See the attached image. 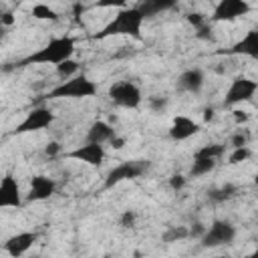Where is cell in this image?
<instances>
[{"mask_svg":"<svg viewBox=\"0 0 258 258\" xmlns=\"http://www.w3.org/2000/svg\"><path fill=\"white\" fill-rule=\"evenodd\" d=\"M200 131H202V125L198 121H194L187 115H175L171 121V127H169V137L173 141H185V139L198 135Z\"/></svg>","mask_w":258,"mask_h":258,"instance_id":"12","label":"cell"},{"mask_svg":"<svg viewBox=\"0 0 258 258\" xmlns=\"http://www.w3.org/2000/svg\"><path fill=\"white\" fill-rule=\"evenodd\" d=\"M54 191H56V181L52 177H48V175H34L30 179V189H28L26 200L28 202H42V200H48Z\"/></svg>","mask_w":258,"mask_h":258,"instance_id":"14","label":"cell"},{"mask_svg":"<svg viewBox=\"0 0 258 258\" xmlns=\"http://www.w3.org/2000/svg\"><path fill=\"white\" fill-rule=\"evenodd\" d=\"M30 14L36 18V20H48V22H56L58 20V12L54 8H50L48 4H34Z\"/></svg>","mask_w":258,"mask_h":258,"instance_id":"21","label":"cell"},{"mask_svg":"<svg viewBox=\"0 0 258 258\" xmlns=\"http://www.w3.org/2000/svg\"><path fill=\"white\" fill-rule=\"evenodd\" d=\"M145 16L141 14V10L137 6L133 8H121L113 20H109L93 38L95 40H103L109 36H131V38H141V26H143Z\"/></svg>","mask_w":258,"mask_h":258,"instance_id":"2","label":"cell"},{"mask_svg":"<svg viewBox=\"0 0 258 258\" xmlns=\"http://www.w3.org/2000/svg\"><path fill=\"white\" fill-rule=\"evenodd\" d=\"M91 8H127V0H95Z\"/></svg>","mask_w":258,"mask_h":258,"instance_id":"27","label":"cell"},{"mask_svg":"<svg viewBox=\"0 0 258 258\" xmlns=\"http://www.w3.org/2000/svg\"><path fill=\"white\" fill-rule=\"evenodd\" d=\"M44 153H46L48 157H56V155L62 153V149H60V145H58L56 141H50V143L44 147Z\"/></svg>","mask_w":258,"mask_h":258,"instance_id":"32","label":"cell"},{"mask_svg":"<svg viewBox=\"0 0 258 258\" xmlns=\"http://www.w3.org/2000/svg\"><path fill=\"white\" fill-rule=\"evenodd\" d=\"M254 183H256V185H258V173H256V175H254Z\"/></svg>","mask_w":258,"mask_h":258,"instance_id":"38","label":"cell"},{"mask_svg":"<svg viewBox=\"0 0 258 258\" xmlns=\"http://www.w3.org/2000/svg\"><path fill=\"white\" fill-rule=\"evenodd\" d=\"M216 163L218 159H212V157H194V163L189 167V177H202L210 173L216 167Z\"/></svg>","mask_w":258,"mask_h":258,"instance_id":"19","label":"cell"},{"mask_svg":"<svg viewBox=\"0 0 258 258\" xmlns=\"http://www.w3.org/2000/svg\"><path fill=\"white\" fill-rule=\"evenodd\" d=\"M204 117H206V121H212L214 119V109H206L204 111Z\"/></svg>","mask_w":258,"mask_h":258,"instance_id":"37","label":"cell"},{"mask_svg":"<svg viewBox=\"0 0 258 258\" xmlns=\"http://www.w3.org/2000/svg\"><path fill=\"white\" fill-rule=\"evenodd\" d=\"M149 109L151 111H155V113H161V111H165V107H167V97H159V95H153V97H149Z\"/></svg>","mask_w":258,"mask_h":258,"instance_id":"28","label":"cell"},{"mask_svg":"<svg viewBox=\"0 0 258 258\" xmlns=\"http://www.w3.org/2000/svg\"><path fill=\"white\" fill-rule=\"evenodd\" d=\"M228 54H240L248 58H258V28L248 30L240 40L232 44V48L226 50Z\"/></svg>","mask_w":258,"mask_h":258,"instance_id":"15","label":"cell"},{"mask_svg":"<svg viewBox=\"0 0 258 258\" xmlns=\"http://www.w3.org/2000/svg\"><path fill=\"white\" fill-rule=\"evenodd\" d=\"M109 143H111V147H113V149H121V147L125 145V139H123V137H119V135H115Z\"/></svg>","mask_w":258,"mask_h":258,"instance_id":"35","label":"cell"},{"mask_svg":"<svg viewBox=\"0 0 258 258\" xmlns=\"http://www.w3.org/2000/svg\"><path fill=\"white\" fill-rule=\"evenodd\" d=\"M185 18H187V22H189V24H191L196 30H198L200 26H204V24H206V18H204L200 12H191V14H187Z\"/></svg>","mask_w":258,"mask_h":258,"instance_id":"31","label":"cell"},{"mask_svg":"<svg viewBox=\"0 0 258 258\" xmlns=\"http://www.w3.org/2000/svg\"><path fill=\"white\" fill-rule=\"evenodd\" d=\"M95 95H97V85L87 75H75L71 79H64L46 93L48 99H89Z\"/></svg>","mask_w":258,"mask_h":258,"instance_id":"3","label":"cell"},{"mask_svg":"<svg viewBox=\"0 0 258 258\" xmlns=\"http://www.w3.org/2000/svg\"><path fill=\"white\" fill-rule=\"evenodd\" d=\"M175 6H177V0H141L137 8L141 10V14L145 18H153L161 12H167V10L175 8Z\"/></svg>","mask_w":258,"mask_h":258,"instance_id":"18","label":"cell"},{"mask_svg":"<svg viewBox=\"0 0 258 258\" xmlns=\"http://www.w3.org/2000/svg\"><path fill=\"white\" fill-rule=\"evenodd\" d=\"M191 236V230H187L185 226H169L167 232L163 234V242L171 244V242H177V240H185Z\"/></svg>","mask_w":258,"mask_h":258,"instance_id":"23","label":"cell"},{"mask_svg":"<svg viewBox=\"0 0 258 258\" xmlns=\"http://www.w3.org/2000/svg\"><path fill=\"white\" fill-rule=\"evenodd\" d=\"M64 157L69 159H77V161H83L87 165H101L105 161V147L103 143H93V141H87L85 145H79L77 149L73 151H67Z\"/></svg>","mask_w":258,"mask_h":258,"instance_id":"10","label":"cell"},{"mask_svg":"<svg viewBox=\"0 0 258 258\" xmlns=\"http://www.w3.org/2000/svg\"><path fill=\"white\" fill-rule=\"evenodd\" d=\"M109 99L119 105V107H125V109H137L143 101V95H141V89L131 83V81H119V83H113L107 91Z\"/></svg>","mask_w":258,"mask_h":258,"instance_id":"7","label":"cell"},{"mask_svg":"<svg viewBox=\"0 0 258 258\" xmlns=\"http://www.w3.org/2000/svg\"><path fill=\"white\" fill-rule=\"evenodd\" d=\"M75 54V38L71 36H54L44 46L36 48L22 60L14 62V67H28V64H60Z\"/></svg>","mask_w":258,"mask_h":258,"instance_id":"1","label":"cell"},{"mask_svg":"<svg viewBox=\"0 0 258 258\" xmlns=\"http://www.w3.org/2000/svg\"><path fill=\"white\" fill-rule=\"evenodd\" d=\"M248 143H250V131H248V129H238V131L230 137L232 149H234V147H244V145H248Z\"/></svg>","mask_w":258,"mask_h":258,"instance_id":"26","label":"cell"},{"mask_svg":"<svg viewBox=\"0 0 258 258\" xmlns=\"http://www.w3.org/2000/svg\"><path fill=\"white\" fill-rule=\"evenodd\" d=\"M234 121L236 123H246L248 121V115L244 111H234Z\"/></svg>","mask_w":258,"mask_h":258,"instance_id":"36","label":"cell"},{"mask_svg":"<svg viewBox=\"0 0 258 258\" xmlns=\"http://www.w3.org/2000/svg\"><path fill=\"white\" fill-rule=\"evenodd\" d=\"M121 226L123 228H133L135 226V222H137V214H135V210H125L123 214H121Z\"/></svg>","mask_w":258,"mask_h":258,"instance_id":"30","label":"cell"},{"mask_svg":"<svg viewBox=\"0 0 258 258\" xmlns=\"http://www.w3.org/2000/svg\"><path fill=\"white\" fill-rule=\"evenodd\" d=\"M204 83H206V77L202 69H185L177 77V89L183 93H191V95L200 93L204 89Z\"/></svg>","mask_w":258,"mask_h":258,"instance_id":"16","label":"cell"},{"mask_svg":"<svg viewBox=\"0 0 258 258\" xmlns=\"http://www.w3.org/2000/svg\"><path fill=\"white\" fill-rule=\"evenodd\" d=\"M236 194H238V187H236L234 183H226V185H222V187L210 189V191H208V200L214 202V204H220V202H226V200L234 198Z\"/></svg>","mask_w":258,"mask_h":258,"instance_id":"20","label":"cell"},{"mask_svg":"<svg viewBox=\"0 0 258 258\" xmlns=\"http://www.w3.org/2000/svg\"><path fill=\"white\" fill-rule=\"evenodd\" d=\"M22 206V191L20 183L14 175H4L0 181V208H20Z\"/></svg>","mask_w":258,"mask_h":258,"instance_id":"11","label":"cell"},{"mask_svg":"<svg viewBox=\"0 0 258 258\" xmlns=\"http://www.w3.org/2000/svg\"><path fill=\"white\" fill-rule=\"evenodd\" d=\"M250 0H220L212 12V22H232L250 12Z\"/></svg>","mask_w":258,"mask_h":258,"instance_id":"9","label":"cell"},{"mask_svg":"<svg viewBox=\"0 0 258 258\" xmlns=\"http://www.w3.org/2000/svg\"><path fill=\"white\" fill-rule=\"evenodd\" d=\"M250 2H254V0H250Z\"/></svg>","mask_w":258,"mask_h":258,"instance_id":"40","label":"cell"},{"mask_svg":"<svg viewBox=\"0 0 258 258\" xmlns=\"http://www.w3.org/2000/svg\"><path fill=\"white\" fill-rule=\"evenodd\" d=\"M185 183H187V177L181 175V173H173V175L169 177V187H171L173 191H181V189L185 187Z\"/></svg>","mask_w":258,"mask_h":258,"instance_id":"29","label":"cell"},{"mask_svg":"<svg viewBox=\"0 0 258 258\" xmlns=\"http://www.w3.org/2000/svg\"><path fill=\"white\" fill-rule=\"evenodd\" d=\"M226 153V145L224 143H208L204 147H200L194 157H212V159H220Z\"/></svg>","mask_w":258,"mask_h":258,"instance_id":"22","label":"cell"},{"mask_svg":"<svg viewBox=\"0 0 258 258\" xmlns=\"http://www.w3.org/2000/svg\"><path fill=\"white\" fill-rule=\"evenodd\" d=\"M38 240V234L36 232H18L14 236H10L6 242H4V252L12 258H18V256H24L32 246L34 242Z\"/></svg>","mask_w":258,"mask_h":258,"instance_id":"13","label":"cell"},{"mask_svg":"<svg viewBox=\"0 0 258 258\" xmlns=\"http://www.w3.org/2000/svg\"><path fill=\"white\" fill-rule=\"evenodd\" d=\"M252 256H258V248H256V250H254V252H252Z\"/></svg>","mask_w":258,"mask_h":258,"instance_id":"39","label":"cell"},{"mask_svg":"<svg viewBox=\"0 0 258 258\" xmlns=\"http://www.w3.org/2000/svg\"><path fill=\"white\" fill-rule=\"evenodd\" d=\"M54 113L48 107H34L26 113V117L16 125V129L12 131L14 135H22V133H34V131H42L46 127H50L54 123Z\"/></svg>","mask_w":258,"mask_h":258,"instance_id":"8","label":"cell"},{"mask_svg":"<svg viewBox=\"0 0 258 258\" xmlns=\"http://www.w3.org/2000/svg\"><path fill=\"white\" fill-rule=\"evenodd\" d=\"M236 238V228L232 222L228 220H214L204 234L200 236V244L204 248H220V246H228L232 244Z\"/></svg>","mask_w":258,"mask_h":258,"instance_id":"5","label":"cell"},{"mask_svg":"<svg viewBox=\"0 0 258 258\" xmlns=\"http://www.w3.org/2000/svg\"><path fill=\"white\" fill-rule=\"evenodd\" d=\"M256 91H258V81L248 79L244 75H238L230 81V85L224 93V107H236L240 103L252 101Z\"/></svg>","mask_w":258,"mask_h":258,"instance_id":"6","label":"cell"},{"mask_svg":"<svg viewBox=\"0 0 258 258\" xmlns=\"http://www.w3.org/2000/svg\"><path fill=\"white\" fill-rule=\"evenodd\" d=\"M147 169H149V161H147V159H129V161H121V163H117V165L105 175L103 187H105V189H111V187L119 185L121 181L137 179V177H141Z\"/></svg>","mask_w":258,"mask_h":258,"instance_id":"4","label":"cell"},{"mask_svg":"<svg viewBox=\"0 0 258 258\" xmlns=\"http://www.w3.org/2000/svg\"><path fill=\"white\" fill-rule=\"evenodd\" d=\"M117 133H115V129H113V125H109L107 121H93L91 123V127H89V131H87V141H93V143H109L113 137H115Z\"/></svg>","mask_w":258,"mask_h":258,"instance_id":"17","label":"cell"},{"mask_svg":"<svg viewBox=\"0 0 258 258\" xmlns=\"http://www.w3.org/2000/svg\"><path fill=\"white\" fill-rule=\"evenodd\" d=\"M196 36L202 38V40H210V38H212V28H210V24L206 22L204 26H200L198 32H196Z\"/></svg>","mask_w":258,"mask_h":258,"instance_id":"33","label":"cell"},{"mask_svg":"<svg viewBox=\"0 0 258 258\" xmlns=\"http://www.w3.org/2000/svg\"><path fill=\"white\" fill-rule=\"evenodd\" d=\"M79 64H81V62H77V60L69 58V60H64V62L56 64V73H58L62 79H71V77H75V73L79 71Z\"/></svg>","mask_w":258,"mask_h":258,"instance_id":"24","label":"cell"},{"mask_svg":"<svg viewBox=\"0 0 258 258\" xmlns=\"http://www.w3.org/2000/svg\"><path fill=\"white\" fill-rule=\"evenodd\" d=\"M250 155H252V151H250L248 145H244V147H234L232 153H230V157H228V163H232V165L242 163V161H246Z\"/></svg>","mask_w":258,"mask_h":258,"instance_id":"25","label":"cell"},{"mask_svg":"<svg viewBox=\"0 0 258 258\" xmlns=\"http://www.w3.org/2000/svg\"><path fill=\"white\" fill-rule=\"evenodd\" d=\"M0 22H2V26H12L16 22V18H14V14L10 10H4L2 16H0Z\"/></svg>","mask_w":258,"mask_h":258,"instance_id":"34","label":"cell"}]
</instances>
